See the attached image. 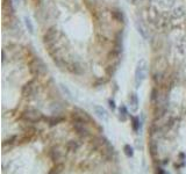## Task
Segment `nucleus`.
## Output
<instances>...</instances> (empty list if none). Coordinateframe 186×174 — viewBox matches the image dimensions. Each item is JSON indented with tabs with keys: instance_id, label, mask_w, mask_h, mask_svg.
<instances>
[{
	"instance_id": "obj_2",
	"label": "nucleus",
	"mask_w": 186,
	"mask_h": 174,
	"mask_svg": "<svg viewBox=\"0 0 186 174\" xmlns=\"http://www.w3.org/2000/svg\"><path fill=\"white\" fill-rule=\"evenodd\" d=\"M93 142H94L95 149L98 151H100L105 158H107V159L111 158L114 149H113V146L111 145V143L108 142V139H106L105 137H98V138H95Z\"/></svg>"
},
{
	"instance_id": "obj_12",
	"label": "nucleus",
	"mask_w": 186,
	"mask_h": 174,
	"mask_svg": "<svg viewBox=\"0 0 186 174\" xmlns=\"http://www.w3.org/2000/svg\"><path fill=\"white\" fill-rule=\"evenodd\" d=\"M44 120H46V122H48L49 126L53 127V126H57L59 123H62L65 118L59 117V116H51V117H44Z\"/></svg>"
},
{
	"instance_id": "obj_16",
	"label": "nucleus",
	"mask_w": 186,
	"mask_h": 174,
	"mask_svg": "<svg viewBox=\"0 0 186 174\" xmlns=\"http://www.w3.org/2000/svg\"><path fill=\"white\" fill-rule=\"evenodd\" d=\"M66 147H68V150H69V151H71V152H74V151H77L79 149V144L76 142V141H70V142L68 143Z\"/></svg>"
},
{
	"instance_id": "obj_3",
	"label": "nucleus",
	"mask_w": 186,
	"mask_h": 174,
	"mask_svg": "<svg viewBox=\"0 0 186 174\" xmlns=\"http://www.w3.org/2000/svg\"><path fill=\"white\" fill-rule=\"evenodd\" d=\"M29 66H30L29 67L30 69V73L33 76H36V77H42V76H44L48 72L47 65L44 64V62L42 61L40 57H35L33 61L30 62Z\"/></svg>"
},
{
	"instance_id": "obj_19",
	"label": "nucleus",
	"mask_w": 186,
	"mask_h": 174,
	"mask_svg": "<svg viewBox=\"0 0 186 174\" xmlns=\"http://www.w3.org/2000/svg\"><path fill=\"white\" fill-rule=\"evenodd\" d=\"M63 170H64V165H63V164H56V166L53 167V168H51V171H49V173L50 174H53V173H62Z\"/></svg>"
},
{
	"instance_id": "obj_22",
	"label": "nucleus",
	"mask_w": 186,
	"mask_h": 174,
	"mask_svg": "<svg viewBox=\"0 0 186 174\" xmlns=\"http://www.w3.org/2000/svg\"><path fill=\"white\" fill-rule=\"evenodd\" d=\"M108 105H109V108L112 109V112H114L115 110V102H114V100H112V99H109L108 100Z\"/></svg>"
},
{
	"instance_id": "obj_10",
	"label": "nucleus",
	"mask_w": 186,
	"mask_h": 174,
	"mask_svg": "<svg viewBox=\"0 0 186 174\" xmlns=\"http://www.w3.org/2000/svg\"><path fill=\"white\" fill-rule=\"evenodd\" d=\"M3 12H4V16H11L14 13L12 0H3Z\"/></svg>"
},
{
	"instance_id": "obj_1",
	"label": "nucleus",
	"mask_w": 186,
	"mask_h": 174,
	"mask_svg": "<svg viewBox=\"0 0 186 174\" xmlns=\"http://www.w3.org/2000/svg\"><path fill=\"white\" fill-rule=\"evenodd\" d=\"M147 77H148V63H147L144 59H141L136 65L135 77H134L136 88H138V87L142 85V82L147 79Z\"/></svg>"
},
{
	"instance_id": "obj_5",
	"label": "nucleus",
	"mask_w": 186,
	"mask_h": 174,
	"mask_svg": "<svg viewBox=\"0 0 186 174\" xmlns=\"http://www.w3.org/2000/svg\"><path fill=\"white\" fill-rule=\"evenodd\" d=\"M72 121H79L83 122V123H90V124H93L95 126V122L92 120V117L88 115V114L85 112V110L80 109V108H74L73 113H72Z\"/></svg>"
},
{
	"instance_id": "obj_17",
	"label": "nucleus",
	"mask_w": 186,
	"mask_h": 174,
	"mask_svg": "<svg viewBox=\"0 0 186 174\" xmlns=\"http://www.w3.org/2000/svg\"><path fill=\"white\" fill-rule=\"evenodd\" d=\"M123 152L128 158H132L133 156H134V149H133V146H130L129 144H126V145L123 146Z\"/></svg>"
},
{
	"instance_id": "obj_7",
	"label": "nucleus",
	"mask_w": 186,
	"mask_h": 174,
	"mask_svg": "<svg viewBox=\"0 0 186 174\" xmlns=\"http://www.w3.org/2000/svg\"><path fill=\"white\" fill-rule=\"evenodd\" d=\"M57 28L56 27H51L47 30V32L44 34V36H43V42H44V44L48 45V47H51V45L54 44L55 40H56V36H57Z\"/></svg>"
},
{
	"instance_id": "obj_6",
	"label": "nucleus",
	"mask_w": 186,
	"mask_h": 174,
	"mask_svg": "<svg viewBox=\"0 0 186 174\" xmlns=\"http://www.w3.org/2000/svg\"><path fill=\"white\" fill-rule=\"evenodd\" d=\"M72 126H73L74 131L77 132L78 136H80V137L83 138H86L90 136V130L87 129L86 123H83V122H79V121H73Z\"/></svg>"
},
{
	"instance_id": "obj_8",
	"label": "nucleus",
	"mask_w": 186,
	"mask_h": 174,
	"mask_svg": "<svg viewBox=\"0 0 186 174\" xmlns=\"http://www.w3.org/2000/svg\"><path fill=\"white\" fill-rule=\"evenodd\" d=\"M37 89V86H36V82L35 80H30L29 82H27L25 86H23V88H22V95L25 97H33L35 92H36Z\"/></svg>"
},
{
	"instance_id": "obj_11",
	"label": "nucleus",
	"mask_w": 186,
	"mask_h": 174,
	"mask_svg": "<svg viewBox=\"0 0 186 174\" xmlns=\"http://www.w3.org/2000/svg\"><path fill=\"white\" fill-rule=\"evenodd\" d=\"M129 103H130L133 112H137V109H138V97H137L136 93L130 94V97H129Z\"/></svg>"
},
{
	"instance_id": "obj_4",
	"label": "nucleus",
	"mask_w": 186,
	"mask_h": 174,
	"mask_svg": "<svg viewBox=\"0 0 186 174\" xmlns=\"http://www.w3.org/2000/svg\"><path fill=\"white\" fill-rule=\"evenodd\" d=\"M21 118L26 122H30V123H36V122H40L41 120H43V114L37 109H34V108H29V109H26L22 115H21Z\"/></svg>"
},
{
	"instance_id": "obj_14",
	"label": "nucleus",
	"mask_w": 186,
	"mask_h": 174,
	"mask_svg": "<svg viewBox=\"0 0 186 174\" xmlns=\"http://www.w3.org/2000/svg\"><path fill=\"white\" fill-rule=\"evenodd\" d=\"M119 118L121 121H126L128 118V110L124 105H121L120 108H119Z\"/></svg>"
},
{
	"instance_id": "obj_18",
	"label": "nucleus",
	"mask_w": 186,
	"mask_h": 174,
	"mask_svg": "<svg viewBox=\"0 0 186 174\" xmlns=\"http://www.w3.org/2000/svg\"><path fill=\"white\" fill-rule=\"evenodd\" d=\"M23 20H25V26H26V28L28 29V32H30V34H34V26H33V23H32L30 19L26 16Z\"/></svg>"
},
{
	"instance_id": "obj_21",
	"label": "nucleus",
	"mask_w": 186,
	"mask_h": 174,
	"mask_svg": "<svg viewBox=\"0 0 186 174\" xmlns=\"http://www.w3.org/2000/svg\"><path fill=\"white\" fill-rule=\"evenodd\" d=\"M59 86H61V89L63 91V93L66 94V97H69V99H72V94H71V92L69 91V88L64 85H59Z\"/></svg>"
},
{
	"instance_id": "obj_9",
	"label": "nucleus",
	"mask_w": 186,
	"mask_h": 174,
	"mask_svg": "<svg viewBox=\"0 0 186 174\" xmlns=\"http://www.w3.org/2000/svg\"><path fill=\"white\" fill-rule=\"evenodd\" d=\"M93 110H94V114L103 121H107L108 120V113L107 110L103 108V106H98L95 105L93 106Z\"/></svg>"
},
{
	"instance_id": "obj_15",
	"label": "nucleus",
	"mask_w": 186,
	"mask_h": 174,
	"mask_svg": "<svg viewBox=\"0 0 186 174\" xmlns=\"http://www.w3.org/2000/svg\"><path fill=\"white\" fill-rule=\"evenodd\" d=\"M132 128L135 132H138L141 128V121L138 116H133L132 117Z\"/></svg>"
},
{
	"instance_id": "obj_13",
	"label": "nucleus",
	"mask_w": 186,
	"mask_h": 174,
	"mask_svg": "<svg viewBox=\"0 0 186 174\" xmlns=\"http://www.w3.org/2000/svg\"><path fill=\"white\" fill-rule=\"evenodd\" d=\"M49 156H50V158H51V160H53V162H57L58 159L62 157V153H61V151L58 150L57 147H54V149H51V150H50Z\"/></svg>"
},
{
	"instance_id": "obj_20",
	"label": "nucleus",
	"mask_w": 186,
	"mask_h": 174,
	"mask_svg": "<svg viewBox=\"0 0 186 174\" xmlns=\"http://www.w3.org/2000/svg\"><path fill=\"white\" fill-rule=\"evenodd\" d=\"M149 151H150L151 157L155 158V157H156V153H157V145H156L153 142H151L150 144H149Z\"/></svg>"
}]
</instances>
